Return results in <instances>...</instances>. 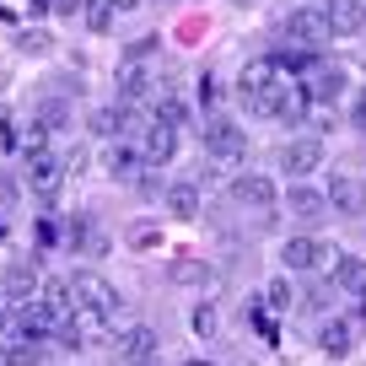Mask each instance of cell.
Returning a JSON list of instances; mask_svg holds the SVG:
<instances>
[{
    "instance_id": "cell-7",
    "label": "cell",
    "mask_w": 366,
    "mask_h": 366,
    "mask_svg": "<svg viewBox=\"0 0 366 366\" xmlns=\"http://www.w3.org/2000/svg\"><path fill=\"white\" fill-rule=\"evenodd\" d=\"M65 172H70V162H65V157H54V151H33V157H27V178H33V189H38L44 199H54V194H59Z\"/></svg>"
},
{
    "instance_id": "cell-29",
    "label": "cell",
    "mask_w": 366,
    "mask_h": 366,
    "mask_svg": "<svg viewBox=\"0 0 366 366\" xmlns=\"http://www.w3.org/2000/svg\"><path fill=\"white\" fill-rule=\"evenodd\" d=\"M253 323H259L264 340H274V318H269V312H253Z\"/></svg>"
},
{
    "instance_id": "cell-15",
    "label": "cell",
    "mask_w": 366,
    "mask_h": 366,
    "mask_svg": "<svg viewBox=\"0 0 366 366\" xmlns=\"http://www.w3.org/2000/svg\"><path fill=\"white\" fill-rule=\"evenodd\" d=\"M38 307H44L49 318H54L59 329H65V323H70V312H76V297H70V286H65V280H44V286H38Z\"/></svg>"
},
{
    "instance_id": "cell-10",
    "label": "cell",
    "mask_w": 366,
    "mask_h": 366,
    "mask_svg": "<svg viewBox=\"0 0 366 366\" xmlns=\"http://www.w3.org/2000/svg\"><path fill=\"white\" fill-rule=\"evenodd\" d=\"M280 264H286V269H297V274H312V269H323V264H329V248H323L318 237H291L286 248H280Z\"/></svg>"
},
{
    "instance_id": "cell-21",
    "label": "cell",
    "mask_w": 366,
    "mask_h": 366,
    "mask_svg": "<svg viewBox=\"0 0 366 366\" xmlns=\"http://www.w3.org/2000/svg\"><path fill=\"white\" fill-rule=\"evenodd\" d=\"M135 167H140V151L119 140V146L108 151V172H114V178H135Z\"/></svg>"
},
{
    "instance_id": "cell-14",
    "label": "cell",
    "mask_w": 366,
    "mask_h": 366,
    "mask_svg": "<svg viewBox=\"0 0 366 366\" xmlns=\"http://www.w3.org/2000/svg\"><path fill=\"white\" fill-rule=\"evenodd\" d=\"M318 162H323V146H318V140H286V146H280V167H286L291 178H307Z\"/></svg>"
},
{
    "instance_id": "cell-31",
    "label": "cell",
    "mask_w": 366,
    "mask_h": 366,
    "mask_svg": "<svg viewBox=\"0 0 366 366\" xmlns=\"http://www.w3.org/2000/svg\"><path fill=\"white\" fill-rule=\"evenodd\" d=\"M114 11H135V6H146V0H108Z\"/></svg>"
},
{
    "instance_id": "cell-20",
    "label": "cell",
    "mask_w": 366,
    "mask_h": 366,
    "mask_svg": "<svg viewBox=\"0 0 366 366\" xmlns=\"http://www.w3.org/2000/svg\"><path fill=\"white\" fill-rule=\"evenodd\" d=\"M146 97H151V76H146V70H124V81H119V103L140 108Z\"/></svg>"
},
{
    "instance_id": "cell-12",
    "label": "cell",
    "mask_w": 366,
    "mask_h": 366,
    "mask_svg": "<svg viewBox=\"0 0 366 366\" xmlns=\"http://www.w3.org/2000/svg\"><path fill=\"white\" fill-rule=\"evenodd\" d=\"M49 334H59V323L49 318V312L38 307V302L16 307V340H22V345H38V350H44V340H49Z\"/></svg>"
},
{
    "instance_id": "cell-8",
    "label": "cell",
    "mask_w": 366,
    "mask_h": 366,
    "mask_svg": "<svg viewBox=\"0 0 366 366\" xmlns=\"http://www.w3.org/2000/svg\"><path fill=\"white\" fill-rule=\"evenodd\" d=\"M323 199H329L340 216H361V210H366V183L355 178V172H334L329 189H323Z\"/></svg>"
},
{
    "instance_id": "cell-13",
    "label": "cell",
    "mask_w": 366,
    "mask_h": 366,
    "mask_svg": "<svg viewBox=\"0 0 366 366\" xmlns=\"http://www.w3.org/2000/svg\"><path fill=\"white\" fill-rule=\"evenodd\" d=\"M172 157H178V129L151 119V124H146V146H140V162L162 167V162H172Z\"/></svg>"
},
{
    "instance_id": "cell-22",
    "label": "cell",
    "mask_w": 366,
    "mask_h": 366,
    "mask_svg": "<svg viewBox=\"0 0 366 366\" xmlns=\"http://www.w3.org/2000/svg\"><path fill=\"white\" fill-rule=\"evenodd\" d=\"M0 366H38V345H22V340L0 345Z\"/></svg>"
},
{
    "instance_id": "cell-11",
    "label": "cell",
    "mask_w": 366,
    "mask_h": 366,
    "mask_svg": "<svg viewBox=\"0 0 366 366\" xmlns=\"http://www.w3.org/2000/svg\"><path fill=\"white\" fill-rule=\"evenodd\" d=\"M232 199L248 205V210H274V183L264 172H237L232 178Z\"/></svg>"
},
{
    "instance_id": "cell-17",
    "label": "cell",
    "mask_w": 366,
    "mask_h": 366,
    "mask_svg": "<svg viewBox=\"0 0 366 366\" xmlns=\"http://www.w3.org/2000/svg\"><path fill=\"white\" fill-rule=\"evenodd\" d=\"M334 291L366 297V259H355V253H340V259H334Z\"/></svg>"
},
{
    "instance_id": "cell-1",
    "label": "cell",
    "mask_w": 366,
    "mask_h": 366,
    "mask_svg": "<svg viewBox=\"0 0 366 366\" xmlns=\"http://www.w3.org/2000/svg\"><path fill=\"white\" fill-rule=\"evenodd\" d=\"M205 151L221 162V167H242V162H248V129H242L237 119L210 114L205 119Z\"/></svg>"
},
{
    "instance_id": "cell-3",
    "label": "cell",
    "mask_w": 366,
    "mask_h": 366,
    "mask_svg": "<svg viewBox=\"0 0 366 366\" xmlns=\"http://www.w3.org/2000/svg\"><path fill=\"white\" fill-rule=\"evenodd\" d=\"M65 286H70V297H76V307H92V312H103V318H114V312L124 307V302H119V291L108 286L97 269H76Z\"/></svg>"
},
{
    "instance_id": "cell-27",
    "label": "cell",
    "mask_w": 366,
    "mask_h": 366,
    "mask_svg": "<svg viewBox=\"0 0 366 366\" xmlns=\"http://www.w3.org/2000/svg\"><path fill=\"white\" fill-rule=\"evenodd\" d=\"M216 323H221L216 307H199V312H194V329H199V334H216Z\"/></svg>"
},
{
    "instance_id": "cell-19",
    "label": "cell",
    "mask_w": 366,
    "mask_h": 366,
    "mask_svg": "<svg viewBox=\"0 0 366 366\" xmlns=\"http://www.w3.org/2000/svg\"><path fill=\"white\" fill-rule=\"evenodd\" d=\"M318 345H323L329 355H345V350L355 345V334H350V323H345V318H329V323L318 329Z\"/></svg>"
},
{
    "instance_id": "cell-28",
    "label": "cell",
    "mask_w": 366,
    "mask_h": 366,
    "mask_svg": "<svg viewBox=\"0 0 366 366\" xmlns=\"http://www.w3.org/2000/svg\"><path fill=\"white\" fill-rule=\"evenodd\" d=\"M302 302H307V307H329V286H307V297H302Z\"/></svg>"
},
{
    "instance_id": "cell-34",
    "label": "cell",
    "mask_w": 366,
    "mask_h": 366,
    "mask_svg": "<svg viewBox=\"0 0 366 366\" xmlns=\"http://www.w3.org/2000/svg\"><path fill=\"white\" fill-rule=\"evenodd\" d=\"M237 6H253V0H237Z\"/></svg>"
},
{
    "instance_id": "cell-18",
    "label": "cell",
    "mask_w": 366,
    "mask_h": 366,
    "mask_svg": "<svg viewBox=\"0 0 366 366\" xmlns=\"http://www.w3.org/2000/svg\"><path fill=\"white\" fill-rule=\"evenodd\" d=\"M167 210H172L178 221H194V216H199V183H189V178L172 183V189H167Z\"/></svg>"
},
{
    "instance_id": "cell-25",
    "label": "cell",
    "mask_w": 366,
    "mask_h": 366,
    "mask_svg": "<svg viewBox=\"0 0 366 366\" xmlns=\"http://www.w3.org/2000/svg\"><path fill=\"white\" fill-rule=\"evenodd\" d=\"M291 307V286H286V280H274V286H269V312H286Z\"/></svg>"
},
{
    "instance_id": "cell-5",
    "label": "cell",
    "mask_w": 366,
    "mask_h": 366,
    "mask_svg": "<svg viewBox=\"0 0 366 366\" xmlns=\"http://www.w3.org/2000/svg\"><path fill=\"white\" fill-rule=\"evenodd\" d=\"M323 22H329L334 38H355L366 33V0H318Z\"/></svg>"
},
{
    "instance_id": "cell-32",
    "label": "cell",
    "mask_w": 366,
    "mask_h": 366,
    "mask_svg": "<svg viewBox=\"0 0 366 366\" xmlns=\"http://www.w3.org/2000/svg\"><path fill=\"white\" fill-rule=\"evenodd\" d=\"M0 334H6V307H0Z\"/></svg>"
},
{
    "instance_id": "cell-23",
    "label": "cell",
    "mask_w": 366,
    "mask_h": 366,
    "mask_svg": "<svg viewBox=\"0 0 366 366\" xmlns=\"http://www.w3.org/2000/svg\"><path fill=\"white\" fill-rule=\"evenodd\" d=\"M157 124H172V129H183V124H189V108H183L178 97H157Z\"/></svg>"
},
{
    "instance_id": "cell-33",
    "label": "cell",
    "mask_w": 366,
    "mask_h": 366,
    "mask_svg": "<svg viewBox=\"0 0 366 366\" xmlns=\"http://www.w3.org/2000/svg\"><path fill=\"white\" fill-rule=\"evenodd\" d=\"M189 366H210V361H189Z\"/></svg>"
},
{
    "instance_id": "cell-24",
    "label": "cell",
    "mask_w": 366,
    "mask_h": 366,
    "mask_svg": "<svg viewBox=\"0 0 366 366\" xmlns=\"http://www.w3.org/2000/svg\"><path fill=\"white\" fill-rule=\"evenodd\" d=\"M114 6H108V0H86V27L92 33H108V27H114Z\"/></svg>"
},
{
    "instance_id": "cell-4",
    "label": "cell",
    "mask_w": 366,
    "mask_h": 366,
    "mask_svg": "<svg viewBox=\"0 0 366 366\" xmlns=\"http://www.w3.org/2000/svg\"><path fill=\"white\" fill-rule=\"evenodd\" d=\"M286 38H291V49H318V44H329L334 33H329L318 6H302V11L286 16Z\"/></svg>"
},
{
    "instance_id": "cell-6",
    "label": "cell",
    "mask_w": 366,
    "mask_h": 366,
    "mask_svg": "<svg viewBox=\"0 0 366 366\" xmlns=\"http://www.w3.org/2000/svg\"><path fill=\"white\" fill-rule=\"evenodd\" d=\"M114 355L124 366H146L151 355H157V329H151V323H129L124 334H114Z\"/></svg>"
},
{
    "instance_id": "cell-16",
    "label": "cell",
    "mask_w": 366,
    "mask_h": 366,
    "mask_svg": "<svg viewBox=\"0 0 366 366\" xmlns=\"http://www.w3.org/2000/svg\"><path fill=\"white\" fill-rule=\"evenodd\" d=\"M286 205H291V216H297V221H307V227L329 216V199H323L318 189H307V183H291V199H286Z\"/></svg>"
},
{
    "instance_id": "cell-30",
    "label": "cell",
    "mask_w": 366,
    "mask_h": 366,
    "mask_svg": "<svg viewBox=\"0 0 366 366\" xmlns=\"http://www.w3.org/2000/svg\"><path fill=\"white\" fill-rule=\"evenodd\" d=\"M350 114H355L350 124H361V129H366V92H361V97H355V108H350Z\"/></svg>"
},
{
    "instance_id": "cell-9",
    "label": "cell",
    "mask_w": 366,
    "mask_h": 366,
    "mask_svg": "<svg viewBox=\"0 0 366 366\" xmlns=\"http://www.w3.org/2000/svg\"><path fill=\"white\" fill-rule=\"evenodd\" d=\"M38 280L33 274V264H16V269H6L0 274V307H27V302H38Z\"/></svg>"
},
{
    "instance_id": "cell-26",
    "label": "cell",
    "mask_w": 366,
    "mask_h": 366,
    "mask_svg": "<svg viewBox=\"0 0 366 366\" xmlns=\"http://www.w3.org/2000/svg\"><path fill=\"white\" fill-rule=\"evenodd\" d=\"M65 119H70V108H65V103H49V108H44V129H59Z\"/></svg>"
},
{
    "instance_id": "cell-2",
    "label": "cell",
    "mask_w": 366,
    "mask_h": 366,
    "mask_svg": "<svg viewBox=\"0 0 366 366\" xmlns=\"http://www.w3.org/2000/svg\"><path fill=\"white\" fill-rule=\"evenodd\" d=\"M345 86H350V81H345V70L329 65V59H307V65H302V76H297V92L307 97V103H323V108L340 103Z\"/></svg>"
}]
</instances>
